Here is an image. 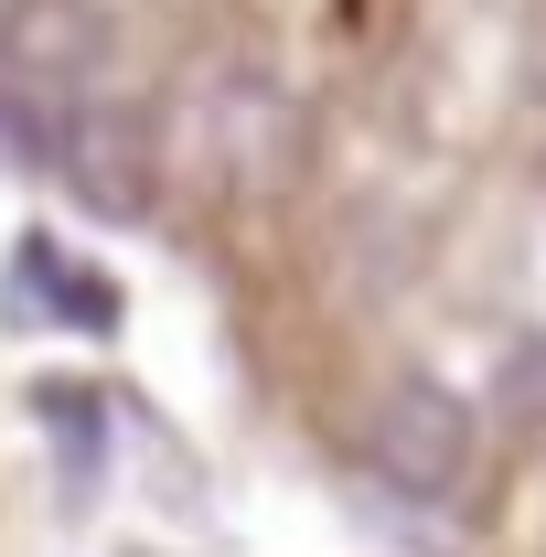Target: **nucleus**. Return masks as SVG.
<instances>
[{
  "mask_svg": "<svg viewBox=\"0 0 546 557\" xmlns=\"http://www.w3.org/2000/svg\"><path fill=\"white\" fill-rule=\"evenodd\" d=\"M22 269H33V289H44V300H54V311H65L75 333H108V322H119V300H108V289H97V278H75V258H54V247H44V236H33V247H22Z\"/></svg>",
  "mask_w": 546,
  "mask_h": 557,
  "instance_id": "7ed1b4c3",
  "label": "nucleus"
},
{
  "mask_svg": "<svg viewBox=\"0 0 546 557\" xmlns=\"http://www.w3.org/2000/svg\"><path fill=\"white\" fill-rule=\"evenodd\" d=\"M493 397H504V418H546V344L504 354V386H493Z\"/></svg>",
  "mask_w": 546,
  "mask_h": 557,
  "instance_id": "20e7f679",
  "label": "nucleus"
},
{
  "mask_svg": "<svg viewBox=\"0 0 546 557\" xmlns=\"http://www.w3.org/2000/svg\"><path fill=\"white\" fill-rule=\"evenodd\" d=\"M375 472L408 493V504H439V493L472 472V408H461L450 386L408 375V386L375 408Z\"/></svg>",
  "mask_w": 546,
  "mask_h": 557,
  "instance_id": "f257e3e1",
  "label": "nucleus"
},
{
  "mask_svg": "<svg viewBox=\"0 0 546 557\" xmlns=\"http://www.w3.org/2000/svg\"><path fill=\"white\" fill-rule=\"evenodd\" d=\"M97 54H108V11H97V0H11V11H0V75L33 86L44 108L75 97V86L97 75Z\"/></svg>",
  "mask_w": 546,
  "mask_h": 557,
  "instance_id": "f03ea898",
  "label": "nucleus"
}]
</instances>
